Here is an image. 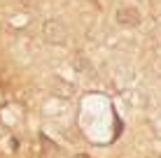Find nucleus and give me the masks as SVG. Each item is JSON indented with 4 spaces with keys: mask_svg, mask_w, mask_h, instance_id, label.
Returning <instances> with one entry per match:
<instances>
[{
    "mask_svg": "<svg viewBox=\"0 0 161 158\" xmlns=\"http://www.w3.org/2000/svg\"><path fill=\"white\" fill-rule=\"evenodd\" d=\"M44 30H47V35H49L52 42H63L65 40V30H63V26H61L58 21H49V23L44 26Z\"/></svg>",
    "mask_w": 161,
    "mask_h": 158,
    "instance_id": "obj_2",
    "label": "nucleus"
},
{
    "mask_svg": "<svg viewBox=\"0 0 161 158\" xmlns=\"http://www.w3.org/2000/svg\"><path fill=\"white\" fill-rule=\"evenodd\" d=\"M117 21L121 26H138L140 23V12L136 7H119L117 9Z\"/></svg>",
    "mask_w": 161,
    "mask_h": 158,
    "instance_id": "obj_1",
    "label": "nucleus"
}]
</instances>
